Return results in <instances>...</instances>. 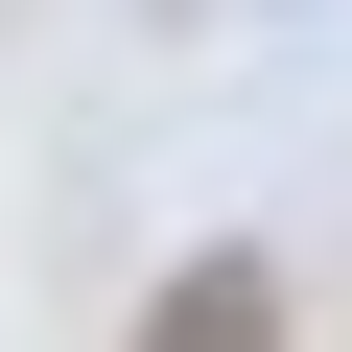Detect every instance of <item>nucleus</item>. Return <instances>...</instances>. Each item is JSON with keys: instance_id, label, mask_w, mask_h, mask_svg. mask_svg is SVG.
<instances>
[{"instance_id": "1", "label": "nucleus", "mask_w": 352, "mask_h": 352, "mask_svg": "<svg viewBox=\"0 0 352 352\" xmlns=\"http://www.w3.org/2000/svg\"><path fill=\"white\" fill-rule=\"evenodd\" d=\"M141 352H282V258H258V235H212L188 282L141 305Z\"/></svg>"}]
</instances>
